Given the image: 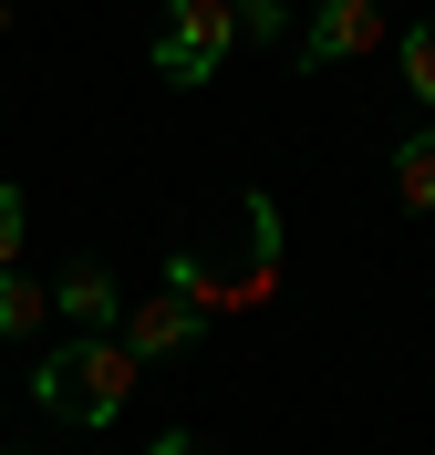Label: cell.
<instances>
[{
    "label": "cell",
    "instance_id": "obj_1",
    "mask_svg": "<svg viewBox=\"0 0 435 455\" xmlns=\"http://www.w3.org/2000/svg\"><path fill=\"white\" fill-rule=\"evenodd\" d=\"M135 372H145V352L125 331H73L62 352L31 363V403H42L52 425H73V435H104L125 403H135Z\"/></svg>",
    "mask_w": 435,
    "mask_h": 455
},
{
    "label": "cell",
    "instance_id": "obj_2",
    "mask_svg": "<svg viewBox=\"0 0 435 455\" xmlns=\"http://www.w3.org/2000/svg\"><path fill=\"white\" fill-rule=\"evenodd\" d=\"M229 52H238V0H166L156 11V42H145V62L166 84H218Z\"/></svg>",
    "mask_w": 435,
    "mask_h": 455
},
{
    "label": "cell",
    "instance_id": "obj_3",
    "mask_svg": "<svg viewBox=\"0 0 435 455\" xmlns=\"http://www.w3.org/2000/svg\"><path fill=\"white\" fill-rule=\"evenodd\" d=\"M363 52H383V0H321L301 21V73H342Z\"/></svg>",
    "mask_w": 435,
    "mask_h": 455
},
{
    "label": "cell",
    "instance_id": "obj_4",
    "mask_svg": "<svg viewBox=\"0 0 435 455\" xmlns=\"http://www.w3.org/2000/svg\"><path fill=\"white\" fill-rule=\"evenodd\" d=\"M115 331L135 341L145 363H176V352H197V341H207V321L187 311L176 290H145V300H125V321H115Z\"/></svg>",
    "mask_w": 435,
    "mask_h": 455
},
{
    "label": "cell",
    "instance_id": "obj_5",
    "mask_svg": "<svg viewBox=\"0 0 435 455\" xmlns=\"http://www.w3.org/2000/svg\"><path fill=\"white\" fill-rule=\"evenodd\" d=\"M52 311L73 321V331H115L125 321V290H115V269H93V259H73L52 280Z\"/></svg>",
    "mask_w": 435,
    "mask_h": 455
},
{
    "label": "cell",
    "instance_id": "obj_6",
    "mask_svg": "<svg viewBox=\"0 0 435 455\" xmlns=\"http://www.w3.org/2000/svg\"><path fill=\"white\" fill-rule=\"evenodd\" d=\"M394 197H405L415 218H435V124H415V135L394 145Z\"/></svg>",
    "mask_w": 435,
    "mask_h": 455
},
{
    "label": "cell",
    "instance_id": "obj_7",
    "mask_svg": "<svg viewBox=\"0 0 435 455\" xmlns=\"http://www.w3.org/2000/svg\"><path fill=\"white\" fill-rule=\"evenodd\" d=\"M42 311H52V290L31 280V269H0V341H31Z\"/></svg>",
    "mask_w": 435,
    "mask_h": 455
},
{
    "label": "cell",
    "instance_id": "obj_8",
    "mask_svg": "<svg viewBox=\"0 0 435 455\" xmlns=\"http://www.w3.org/2000/svg\"><path fill=\"white\" fill-rule=\"evenodd\" d=\"M405 93H415V104H435V21L405 31Z\"/></svg>",
    "mask_w": 435,
    "mask_h": 455
},
{
    "label": "cell",
    "instance_id": "obj_9",
    "mask_svg": "<svg viewBox=\"0 0 435 455\" xmlns=\"http://www.w3.org/2000/svg\"><path fill=\"white\" fill-rule=\"evenodd\" d=\"M238 42H290V0H238Z\"/></svg>",
    "mask_w": 435,
    "mask_h": 455
},
{
    "label": "cell",
    "instance_id": "obj_10",
    "mask_svg": "<svg viewBox=\"0 0 435 455\" xmlns=\"http://www.w3.org/2000/svg\"><path fill=\"white\" fill-rule=\"evenodd\" d=\"M21 238H31V207H21V187H0V269L21 259Z\"/></svg>",
    "mask_w": 435,
    "mask_h": 455
},
{
    "label": "cell",
    "instance_id": "obj_11",
    "mask_svg": "<svg viewBox=\"0 0 435 455\" xmlns=\"http://www.w3.org/2000/svg\"><path fill=\"white\" fill-rule=\"evenodd\" d=\"M145 455H207V445H197V435H156Z\"/></svg>",
    "mask_w": 435,
    "mask_h": 455
},
{
    "label": "cell",
    "instance_id": "obj_12",
    "mask_svg": "<svg viewBox=\"0 0 435 455\" xmlns=\"http://www.w3.org/2000/svg\"><path fill=\"white\" fill-rule=\"evenodd\" d=\"M0 31H11V0H0Z\"/></svg>",
    "mask_w": 435,
    "mask_h": 455
}]
</instances>
